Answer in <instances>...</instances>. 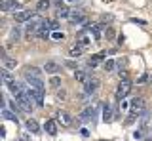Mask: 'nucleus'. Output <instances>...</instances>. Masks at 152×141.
<instances>
[{"instance_id": "24", "label": "nucleus", "mask_w": 152, "mask_h": 141, "mask_svg": "<svg viewBox=\"0 0 152 141\" xmlns=\"http://www.w3.org/2000/svg\"><path fill=\"white\" fill-rule=\"evenodd\" d=\"M0 76H2V80L6 82V84H10V82H13V76L8 73V69L6 67H2V70H0Z\"/></svg>"}, {"instance_id": "6", "label": "nucleus", "mask_w": 152, "mask_h": 141, "mask_svg": "<svg viewBox=\"0 0 152 141\" xmlns=\"http://www.w3.org/2000/svg\"><path fill=\"white\" fill-rule=\"evenodd\" d=\"M25 80L31 88H40V90H44V82H42L40 76H25Z\"/></svg>"}, {"instance_id": "29", "label": "nucleus", "mask_w": 152, "mask_h": 141, "mask_svg": "<svg viewBox=\"0 0 152 141\" xmlns=\"http://www.w3.org/2000/svg\"><path fill=\"white\" fill-rule=\"evenodd\" d=\"M19 36H21V29L13 27V29H12V35H10V38H12V40H19Z\"/></svg>"}, {"instance_id": "25", "label": "nucleus", "mask_w": 152, "mask_h": 141, "mask_svg": "<svg viewBox=\"0 0 152 141\" xmlns=\"http://www.w3.org/2000/svg\"><path fill=\"white\" fill-rule=\"evenodd\" d=\"M57 17H59V19L70 17V10H69V8H59V10H57Z\"/></svg>"}, {"instance_id": "13", "label": "nucleus", "mask_w": 152, "mask_h": 141, "mask_svg": "<svg viewBox=\"0 0 152 141\" xmlns=\"http://www.w3.org/2000/svg\"><path fill=\"white\" fill-rule=\"evenodd\" d=\"M44 128H46V131H48L50 135H55V134H57V122H55V120H46Z\"/></svg>"}, {"instance_id": "39", "label": "nucleus", "mask_w": 152, "mask_h": 141, "mask_svg": "<svg viewBox=\"0 0 152 141\" xmlns=\"http://www.w3.org/2000/svg\"><path fill=\"white\" fill-rule=\"evenodd\" d=\"M150 131H152V126H150Z\"/></svg>"}, {"instance_id": "8", "label": "nucleus", "mask_w": 152, "mask_h": 141, "mask_svg": "<svg viewBox=\"0 0 152 141\" xmlns=\"http://www.w3.org/2000/svg\"><path fill=\"white\" fill-rule=\"evenodd\" d=\"M74 80H78V82H88V80H89V74H88V70L76 69V70H74Z\"/></svg>"}, {"instance_id": "36", "label": "nucleus", "mask_w": 152, "mask_h": 141, "mask_svg": "<svg viewBox=\"0 0 152 141\" xmlns=\"http://www.w3.org/2000/svg\"><path fill=\"white\" fill-rule=\"evenodd\" d=\"M146 78H148V74H142V76H141L137 82H139V84H142V82H146Z\"/></svg>"}, {"instance_id": "2", "label": "nucleus", "mask_w": 152, "mask_h": 141, "mask_svg": "<svg viewBox=\"0 0 152 141\" xmlns=\"http://www.w3.org/2000/svg\"><path fill=\"white\" fill-rule=\"evenodd\" d=\"M27 93L32 97V101L36 103V107L44 105V90H40V88H28Z\"/></svg>"}, {"instance_id": "23", "label": "nucleus", "mask_w": 152, "mask_h": 141, "mask_svg": "<svg viewBox=\"0 0 152 141\" xmlns=\"http://www.w3.org/2000/svg\"><path fill=\"white\" fill-rule=\"evenodd\" d=\"M103 31H104V29H103L101 25H95V27H93V31H91V32H93V38H95V40H101V38H103V35H104Z\"/></svg>"}, {"instance_id": "5", "label": "nucleus", "mask_w": 152, "mask_h": 141, "mask_svg": "<svg viewBox=\"0 0 152 141\" xmlns=\"http://www.w3.org/2000/svg\"><path fill=\"white\" fill-rule=\"evenodd\" d=\"M32 17H34V13H32V12H13V19H15L17 23L31 21Z\"/></svg>"}, {"instance_id": "14", "label": "nucleus", "mask_w": 152, "mask_h": 141, "mask_svg": "<svg viewBox=\"0 0 152 141\" xmlns=\"http://www.w3.org/2000/svg\"><path fill=\"white\" fill-rule=\"evenodd\" d=\"M104 51H101V54H95V55H91V57H89V61H88V67H97V63L99 61H101L103 57H104Z\"/></svg>"}, {"instance_id": "7", "label": "nucleus", "mask_w": 152, "mask_h": 141, "mask_svg": "<svg viewBox=\"0 0 152 141\" xmlns=\"http://www.w3.org/2000/svg\"><path fill=\"white\" fill-rule=\"evenodd\" d=\"M57 120H59L63 126H70V124H72V116H70L66 111H59V112H57Z\"/></svg>"}, {"instance_id": "11", "label": "nucleus", "mask_w": 152, "mask_h": 141, "mask_svg": "<svg viewBox=\"0 0 152 141\" xmlns=\"http://www.w3.org/2000/svg\"><path fill=\"white\" fill-rule=\"evenodd\" d=\"M25 124H27V130L31 131V134H38V131H40V126H38V122L34 118H28Z\"/></svg>"}, {"instance_id": "22", "label": "nucleus", "mask_w": 152, "mask_h": 141, "mask_svg": "<svg viewBox=\"0 0 152 141\" xmlns=\"http://www.w3.org/2000/svg\"><path fill=\"white\" fill-rule=\"evenodd\" d=\"M2 65H4L6 69H13V67L17 65V61L12 59V57H8V55H4V57H2Z\"/></svg>"}, {"instance_id": "32", "label": "nucleus", "mask_w": 152, "mask_h": 141, "mask_svg": "<svg viewBox=\"0 0 152 141\" xmlns=\"http://www.w3.org/2000/svg\"><path fill=\"white\" fill-rule=\"evenodd\" d=\"M112 19H114V17H112V15H110V13H104V15H103V17H101V21H103V23H110V21H112Z\"/></svg>"}, {"instance_id": "20", "label": "nucleus", "mask_w": 152, "mask_h": 141, "mask_svg": "<svg viewBox=\"0 0 152 141\" xmlns=\"http://www.w3.org/2000/svg\"><path fill=\"white\" fill-rule=\"evenodd\" d=\"M82 54H84V46H80L78 42H76L72 48H70V55H72V57H80Z\"/></svg>"}, {"instance_id": "27", "label": "nucleus", "mask_w": 152, "mask_h": 141, "mask_svg": "<svg viewBox=\"0 0 152 141\" xmlns=\"http://www.w3.org/2000/svg\"><path fill=\"white\" fill-rule=\"evenodd\" d=\"M50 86L51 88H59L61 86V76H51L50 78Z\"/></svg>"}, {"instance_id": "28", "label": "nucleus", "mask_w": 152, "mask_h": 141, "mask_svg": "<svg viewBox=\"0 0 152 141\" xmlns=\"http://www.w3.org/2000/svg\"><path fill=\"white\" fill-rule=\"evenodd\" d=\"M114 67H116V61H114V59H107V61H104V70H107V73L112 70Z\"/></svg>"}, {"instance_id": "31", "label": "nucleus", "mask_w": 152, "mask_h": 141, "mask_svg": "<svg viewBox=\"0 0 152 141\" xmlns=\"http://www.w3.org/2000/svg\"><path fill=\"white\" fill-rule=\"evenodd\" d=\"M51 36H53L55 40H63L65 38V35H63V32H59V31H53V32H51Z\"/></svg>"}, {"instance_id": "10", "label": "nucleus", "mask_w": 152, "mask_h": 141, "mask_svg": "<svg viewBox=\"0 0 152 141\" xmlns=\"http://www.w3.org/2000/svg\"><path fill=\"white\" fill-rule=\"evenodd\" d=\"M8 88H10V92H12V93H13L15 97H19V95H21L23 92H25V90H23V88L19 86V84H17L15 80H13V82H10V84H8Z\"/></svg>"}, {"instance_id": "34", "label": "nucleus", "mask_w": 152, "mask_h": 141, "mask_svg": "<svg viewBox=\"0 0 152 141\" xmlns=\"http://www.w3.org/2000/svg\"><path fill=\"white\" fill-rule=\"evenodd\" d=\"M57 99H61V101L66 99V92L65 90H59V92H57Z\"/></svg>"}, {"instance_id": "42", "label": "nucleus", "mask_w": 152, "mask_h": 141, "mask_svg": "<svg viewBox=\"0 0 152 141\" xmlns=\"http://www.w3.org/2000/svg\"><path fill=\"white\" fill-rule=\"evenodd\" d=\"M150 80H152V78H150Z\"/></svg>"}, {"instance_id": "41", "label": "nucleus", "mask_w": 152, "mask_h": 141, "mask_svg": "<svg viewBox=\"0 0 152 141\" xmlns=\"http://www.w3.org/2000/svg\"><path fill=\"white\" fill-rule=\"evenodd\" d=\"M69 2H72V0H69Z\"/></svg>"}, {"instance_id": "38", "label": "nucleus", "mask_w": 152, "mask_h": 141, "mask_svg": "<svg viewBox=\"0 0 152 141\" xmlns=\"http://www.w3.org/2000/svg\"><path fill=\"white\" fill-rule=\"evenodd\" d=\"M120 107H122V111H126V109H127V103L122 99V105H120Z\"/></svg>"}, {"instance_id": "17", "label": "nucleus", "mask_w": 152, "mask_h": 141, "mask_svg": "<svg viewBox=\"0 0 152 141\" xmlns=\"http://www.w3.org/2000/svg\"><path fill=\"white\" fill-rule=\"evenodd\" d=\"M46 73H50V74H55L57 70H59V63H55V61H46Z\"/></svg>"}, {"instance_id": "37", "label": "nucleus", "mask_w": 152, "mask_h": 141, "mask_svg": "<svg viewBox=\"0 0 152 141\" xmlns=\"http://www.w3.org/2000/svg\"><path fill=\"white\" fill-rule=\"evenodd\" d=\"M50 27L55 31V29H57V21H55V19H53V21H50Z\"/></svg>"}, {"instance_id": "12", "label": "nucleus", "mask_w": 152, "mask_h": 141, "mask_svg": "<svg viewBox=\"0 0 152 141\" xmlns=\"http://www.w3.org/2000/svg\"><path fill=\"white\" fill-rule=\"evenodd\" d=\"M112 107L110 105H108V103H107V105H103V120L104 122H112Z\"/></svg>"}, {"instance_id": "15", "label": "nucleus", "mask_w": 152, "mask_h": 141, "mask_svg": "<svg viewBox=\"0 0 152 141\" xmlns=\"http://www.w3.org/2000/svg\"><path fill=\"white\" fill-rule=\"evenodd\" d=\"M23 74H25V76H40V74H42V70L38 69V67H31V65H28V67H25Z\"/></svg>"}, {"instance_id": "1", "label": "nucleus", "mask_w": 152, "mask_h": 141, "mask_svg": "<svg viewBox=\"0 0 152 141\" xmlns=\"http://www.w3.org/2000/svg\"><path fill=\"white\" fill-rule=\"evenodd\" d=\"M129 92H131V82L129 80H120V84H118V88H116V97L122 101L124 97L129 95Z\"/></svg>"}, {"instance_id": "4", "label": "nucleus", "mask_w": 152, "mask_h": 141, "mask_svg": "<svg viewBox=\"0 0 152 141\" xmlns=\"http://www.w3.org/2000/svg\"><path fill=\"white\" fill-rule=\"evenodd\" d=\"M131 111L137 112V115H142L146 109H145V99L142 97H135V99L131 101Z\"/></svg>"}, {"instance_id": "16", "label": "nucleus", "mask_w": 152, "mask_h": 141, "mask_svg": "<svg viewBox=\"0 0 152 141\" xmlns=\"http://www.w3.org/2000/svg\"><path fill=\"white\" fill-rule=\"evenodd\" d=\"M70 21L72 23H84L86 21L84 12H70Z\"/></svg>"}, {"instance_id": "19", "label": "nucleus", "mask_w": 152, "mask_h": 141, "mask_svg": "<svg viewBox=\"0 0 152 141\" xmlns=\"http://www.w3.org/2000/svg\"><path fill=\"white\" fill-rule=\"evenodd\" d=\"M2 118L12 120V122H19V118H17L15 112H12V111H8V109H2Z\"/></svg>"}, {"instance_id": "3", "label": "nucleus", "mask_w": 152, "mask_h": 141, "mask_svg": "<svg viewBox=\"0 0 152 141\" xmlns=\"http://www.w3.org/2000/svg\"><path fill=\"white\" fill-rule=\"evenodd\" d=\"M97 88H99V78H89L88 82H84V93L86 95H91L93 92H97Z\"/></svg>"}, {"instance_id": "40", "label": "nucleus", "mask_w": 152, "mask_h": 141, "mask_svg": "<svg viewBox=\"0 0 152 141\" xmlns=\"http://www.w3.org/2000/svg\"><path fill=\"white\" fill-rule=\"evenodd\" d=\"M146 141H152V139H146Z\"/></svg>"}, {"instance_id": "33", "label": "nucleus", "mask_w": 152, "mask_h": 141, "mask_svg": "<svg viewBox=\"0 0 152 141\" xmlns=\"http://www.w3.org/2000/svg\"><path fill=\"white\" fill-rule=\"evenodd\" d=\"M116 65H118V67H120V70H122V67H126V65H127V59H126V57L118 59V61H116Z\"/></svg>"}, {"instance_id": "26", "label": "nucleus", "mask_w": 152, "mask_h": 141, "mask_svg": "<svg viewBox=\"0 0 152 141\" xmlns=\"http://www.w3.org/2000/svg\"><path fill=\"white\" fill-rule=\"evenodd\" d=\"M137 116H139V115H137V112H129V116H127V118H126V122H124V124H126V126H131L133 124V122H135L137 120Z\"/></svg>"}, {"instance_id": "18", "label": "nucleus", "mask_w": 152, "mask_h": 141, "mask_svg": "<svg viewBox=\"0 0 152 141\" xmlns=\"http://www.w3.org/2000/svg\"><path fill=\"white\" fill-rule=\"evenodd\" d=\"M78 44H80V46H84V48L91 44V38H89V36H86V31H82V32L78 35Z\"/></svg>"}, {"instance_id": "21", "label": "nucleus", "mask_w": 152, "mask_h": 141, "mask_svg": "<svg viewBox=\"0 0 152 141\" xmlns=\"http://www.w3.org/2000/svg\"><path fill=\"white\" fill-rule=\"evenodd\" d=\"M50 0H38V4H36V12H40V13H44L48 8H50Z\"/></svg>"}, {"instance_id": "30", "label": "nucleus", "mask_w": 152, "mask_h": 141, "mask_svg": "<svg viewBox=\"0 0 152 141\" xmlns=\"http://www.w3.org/2000/svg\"><path fill=\"white\" fill-rule=\"evenodd\" d=\"M104 36H107L108 40H112L114 36H116V32H114V29H112V27H107V29H104Z\"/></svg>"}, {"instance_id": "35", "label": "nucleus", "mask_w": 152, "mask_h": 141, "mask_svg": "<svg viewBox=\"0 0 152 141\" xmlns=\"http://www.w3.org/2000/svg\"><path fill=\"white\" fill-rule=\"evenodd\" d=\"M133 137H135V139H142V128H139V130H137L135 134H133Z\"/></svg>"}, {"instance_id": "9", "label": "nucleus", "mask_w": 152, "mask_h": 141, "mask_svg": "<svg viewBox=\"0 0 152 141\" xmlns=\"http://www.w3.org/2000/svg\"><path fill=\"white\" fill-rule=\"evenodd\" d=\"M2 10L8 12V10H19V2H15V0H4L2 2Z\"/></svg>"}]
</instances>
